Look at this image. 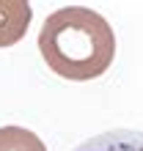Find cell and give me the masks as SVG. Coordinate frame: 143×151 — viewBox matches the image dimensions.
<instances>
[{
    "label": "cell",
    "instance_id": "277c9868",
    "mask_svg": "<svg viewBox=\"0 0 143 151\" xmlns=\"http://www.w3.org/2000/svg\"><path fill=\"white\" fill-rule=\"evenodd\" d=\"M0 151H47V146L25 127H0Z\"/></svg>",
    "mask_w": 143,
    "mask_h": 151
},
{
    "label": "cell",
    "instance_id": "3957f363",
    "mask_svg": "<svg viewBox=\"0 0 143 151\" xmlns=\"http://www.w3.org/2000/svg\"><path fill=\"white\" fill-rule=\"evenodd\" d=\"M74 151H143V132L138 129H110L88 137Z\"/></svg>",
    "mask_w": 143,
    "mask_h": 151
},
{
    "label": "cell",
    "instance_id": "6da1fadb",
    "mask_svg": "<svg viewBox=\"0 0 143 151\" xmlns=\"http://www.w3.org/2000/svg\"><path fill=\"white\" fill-rule=\"evenodd\" d=\"M39 52L58 77L85 83L110 69L116 58V33L94 8L66 6L44 19Z\"/></svg>",
    "mask_w": 143,
    "mask_h": 151
},
{
    "label": "cell",
    "instance_id": "7a4b0ae2",
    "mask_svg": "<svg viewBox=\"0 0 143 151\" xmlns=\"http://www.w3.org/2000/svg\"><path fill=\"white\" fill-rule=\"evenodd\" d=\"M33 8L28 0H0V47L22 41L30 28Z\"/></svg>",
    "mask_w": 143,
    "mask_h": 151
}]
</instances>
